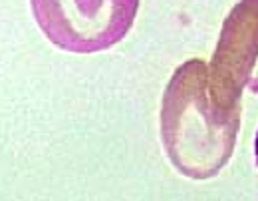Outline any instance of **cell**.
I'll use <instances>...</instances> for the list:
<instances>
[{"mask_svg":"<svg viewBox=\"0 0 258 201\" xmlns=\"http://www.w3.org/2000/svg\"><path fill=\"white\" fill-rule=\"evenodd\" d=\"M30 6L38 28L56 48L96 54L127 36L139 0H30Z\"/></svg>","mask_w":258,"mask_h":201,"instance_id":"7a4b0ae2","label":"cell"},{"mask_svg":"<svg viewBox=\"0 0 258 201\" xmlns=\"http://www.w3.org/2000/svg\"><path fill=\"white\" fill-rule=\"evenodd\" d=\"M258 60V0H238L223 22L209 64V94L219 110H238Z\"/></svg>","mask_w":258,"mask_h":201,"instance_id":"3957f363","label":"cell"},{"mask_svg":"<svg viewBox=\"0 0 258 201\" xmlns=\"http://www.w3.org/2000/svg\"><path fill=\"white\" fill-rule=\"evenodd\" d=\"M161 139L169 162L191 179L215 177L232 156L240 108L219 110L209 94V66L193 58L177 68L163 92Z\"/></svg>","mask_w":258,"mask_h":201,"instance_id":"6da1fadb","label":"cell"},{"mask_svg":"<svg viewBox=\"0 0 258 201\" xmlns=\"http://www.w3.org/2000/svg\"><path fill=\"white\" fill-rule=\"evenodd\" d=\"M254 156H256V164H258V132H256V139H254Z\"/></svg>","mask_w":258,"mask_h":201,"instance_id":"277c9868","label":"cell"}]
</instances>
